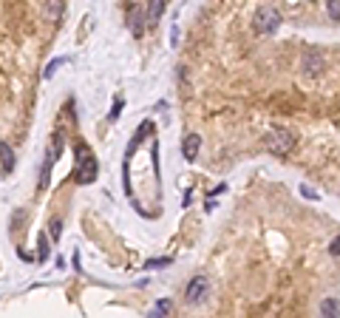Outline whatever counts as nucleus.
<instances>
[{"instance_id":"obj_3","label":"nucleus","mask_w":340,"mask_h":318,"mask_svg":"<svg viewBox=\"0 0 340 318\" xmlns=\"http://www.w3.org/2000/svg\"><path fill=\"white\" fill-rule=\"evenodd\" d=\"M281 26V12L275 6H261L255 12V32L258 34H272Z\"/></svg>"},{"instance_id":"obj_15","label":"nucleus","mask_w":340,"mask_h":318,"mask_svg":"<svg viewBox=\"0 0 340 318\" xmlns=\"http://www.w3.org/2000/svg\"><path fill=\"white\" fill-rule=\"evenodd\" d=\"M60 12H63V6H60V3H46V17H48V20L60 17Z\"/></svg>"},{"instance_id":"obj_6","label":"nucleus","mask_w":340,"mask_h":318,"mask_svg":"<svg viewBox=\"0 0 340 318\" xmlns=\"http://www.w3.org/2000/svg\"><path fill=\"white\" fill-rule=\"evenodd\" d=\"M128 20H131V32L142 34V26H148V6H131L128 9Z\"/></svg>"},{"instance_id":"obj_20","label":"nucleus","mask_w":340,"mask_h":318,"mask_svg":"<svg viewBox=\"0 0 340 318\" xmlns=\"http://www.w3.org/2000/svg\"><path fill=\"white\" fill-rule=\"evenodd\" d=\"M165 264H170V259H151L148 267H165Z\"/></svg>"},{"instance_id":"obj_14","label":"nucleus","mask_w":340,"mask_h":318,"mask_svg":"<svg viewBox=\"0 0 340 318\" xmlns=\"http://www.w3.org/2000/svg\"><path fill=\"white\" fill-rule=\"evenodd\" d=\"M326 12H329L332 20H340V0H329V3H326Z\"/></svg>"},{"instance_id":"obj_12","label":"nucleus","mask_w":340,"mask_h":318,"mask_svg":"<svg viewBox=\"0 0 340 318\" xmlns=\"http://www.w3.org/2000/svg\"><path fill=\"white\" fill-rule=\"evenodd\" d=\"M162 12H165V0H153L151 6H148V23H153Z\"/></svg>"},{"instance_id":"obj_4","label":"nucleus","mask_w":340,"mask_h":318,"mask_svg":"<svg viewBox=\"0 0 340 318\" xmlns=\"http://www.w3.org/2000/svg\"><path fill=\"white\" fill-rule=\"evenodd\" d=\"M207 290H210V281H207V276H193V281L187 284V290H184V298H187L190 304H198L207 298Z\"/></svg>"},{"instance_id":"obj_13","label":"nucleus","mask_w":340,"mask_h":318,"mask_svg":"<svg viewBox=\"0 0 340 318\" xmlns=\"http://www.w3.org/2000/svg\"><path fill=\"white\" fill-rule=\"evenodd\" d=\"M48 233H51V238H54V242H60V233H63V222H60V219H51V224H48Z\"/></svg>"},{"instance_id":"obj_9","label":"nucleus","mask_w":340,"mask_h":318,"mask_svg":"<svg viewBox=\"0 0 340 318\" xmlns=\"http://www.w3.org/2000/svg\"><path fill=\"white\" fill-rule=\"evenodd\" d=\"M320 315L323 318H340V301L337 298H332V295L323 298V301H320Z\"/></svg>"},{"instance_id":"obj_2","label":"nucleus","mask_w":340,"mask_h":318,"mask_svg":"<svg viewBox=\"0 0 340 318\" xmlns=\"http://www.w3.org/2000/svg\"><path fill=\"white\" fill-rule=\"evenodd\" d=\"M96 171H99V165H96L94 151L85 142H77V182L91 185L96 179Z\"/></svg>"},{"instance_id":"obj_11","label":"nucleus","mask_w":340,"mask_h":318,"mask_svg":"<svg viewBox=\"0 0 340 318\" xmlns=\"http://www.w3.org/2000/svg\"><path fill=\"white\" fill-rule=\"evenodd\" d=\"M167 312H170V298H159L156 307H153V310L148 312V318H165Z\"/></svg>"},{"instance_id":"obj_17","label":"nucleus","mask_w":340,"mask_h":318,"mask_svg":"<svg viewBox=\"0 0 340 318\" xmlns=\"http://www.w3.org/2000/svg\"><path fill=\"white\" fill-rule=\"evenodd\" d=\"M48 259V245H46V236H40V262Z\"/></svg>"},{"instance_id":"obj_7","label":"nucleus","mask_w":340,"mask_h":318,"mask_svg":"<svg viewBox=\"0 0 340 318\" xmlns=\"http://www.w3.org/2000/svg\"><path fill=\"white\" fill-rule=\"evenodd\" d=\"M198 148H201V136L198 134H187L184 136V145H182V153L187 162H193V159L198 156Z\"/></svg>"},{"instance_id":"obj_8","label":"nucleus","mask_w":340,"mask_h":318,"mask_svg":"<svg viewBox=\"0 0 340 318\" xmlns=\"http://www.w3.org/2000/svg\"><path fill=\"white\" fill-rule=\"evenodd\" d=\"M54 153H60V142L51 145L46 153V165H43V176H40V188H48V171H51V165H54Z\"/></svg>"},{"instance_id":"obj_10","label":"nucleus","mask_w":340,"mask_h":318,"mask_svg":"<svg viewBox=\"0 0 340 318\" xmlns=\"http://www.w3.org/2000/svg\"><path fill=\"white\" fill-rule=\"evenodd\" d=\"M0 165L3 171H15V151L9 142H0Z\"/></svg>"},{"instance_id":"obj_19","label":"nucleus","mask_w":340,"mask_h":318,"mask_svg":"<svg viewBox=\"0 0 340 318\" xmlns=\"http://www.w3.org/2000/svg\"><path fill=\"white\" fill-rule=\"evenodd\" d=\"M301 196H306V199H317V191H315V188H309V185H301Z\"/></svg>"},{"instance_id":"obj_16","label":"nucleus","mask_w":340,"mask_h":318,"mask_svg":"<svg viewBox=\"0 0 340 318\" xmlns=\"http://www.w3.org/2000/svg\"><path fill=\"white\" fill-rule=\"evenodd\" d=\"M329 256H334V259H340V236L329 242Z\"/></svg>"},{"instance_id":"obj_1","label":"nucleus","mask_w":340,"mask_h":318,"mask_svg":"<svg viewBox=\"0 0 340 318\" xmlns=\"http://www.w3.org/2000/svg\"><path fill=\"white\" fill-rule=\"evenodd\" d=\"M261 142H264V148H267L269 153L286 156V153L295 148V131H289V128H272V131L264 134Z\"/></svg>"},{"instance_id":"obj_18","label":"nucleus","mask_w":340,"mask_h":318,"mask_svg":"<svg viewBox=\"0 0 340 318\" xmlns=\"http://www.w3.org/2000/svg\"><path fill=\"white\" fill-rule=\"evenodd\" d=\"M122 105H125V100H122V97H117V103H114V108H111V119H117V117H119Z\"/></svg>"},{"instance_id":"obj_5","label":"nucleus","mask_w":340,"mask_h":318,"mask_svg":"<svg viewBox=\"0 0 340 318\" xmlns=\"http://www.w3.org/2000/svg\"><path fill=\"white\" fill-rule=\"evenodd\" d=\"M303 74H309V77H320L323 74V54L317 48L306 51V57H303Z\"/></svg>"}]
</instances>
